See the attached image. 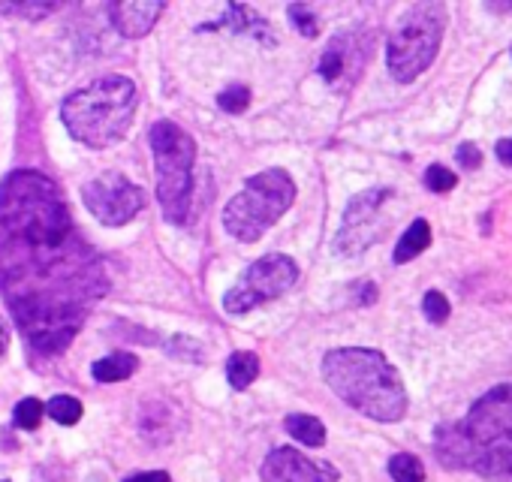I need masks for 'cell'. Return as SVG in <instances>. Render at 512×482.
Instances as JSON below:
<instances>
[{"label":"cell","mask_w":512,"mask_h":482,"mask_svg":"<svg viewBox=\"0 0 512 482\" xmlns=\"http://www.w3.org/2000/svg\"><path fill=\"white\" fill-rule=\"evenodd\" d=\"M109 278L76 229L61 187L19 169L0 184V296L28 344L46 356L70 347Z\"/></svg>","instance_id":"obj_1"},{"label":"cell","mask_w":512,"mask_h":482,"mask_svg":"<svg viewBox=\"0 0 512 482\" xmlns=\"http://www.w3.org/2000/svg\"><path fill=\"white\" fill-rule=\"evenodd\" d=\"M437 458L452 470L491 479L512 476V386L485 392L461 422L440 425L434 434Z\"/></svg>","instance_id":"obj_2"},{"label":"cell","mask_w":512,"mask_h":482,"mask_svg":"<svg viewBox=\"0 0 512 482\" xmlns=\"http://www.w3.org/2000/svg\"><path fill=\"white\" fill-rule=\"evenodd\" d=\"M323 377L341 401L377 422H398L407 413L404 380L380 350H329L323 356Z\"/></svg>","instance_id":"obj_3"},{"label":"cell","mask_w":512,"mask_h":482,"mask_svg":"<svg viewBox=\"0 0 512 482\" xmlns=\"http://www.w3.org/2000/svg\"><path fill=\"white\" fill-rule=\"evenodd\" d=\"M136 106L139 94L127 76H103L73 91L61 106V118L76 142L88 148H109L130 130Z\"/></svg>","instance_id":"obj_4"},{"label":"cell","mask_w":512,"mask_h":482,"mask_svg":"<svg viewBox=\"0 0 512 482\" xmlns=\"http://www.w3.org/2000/svg\"><path fill=\"white\" fill-rule=\"evenodd\" d=\"M296 202V181L284 169H266L253 175L223 208V226L232 238L260 241L269 226H275Z\"/></svg>","instance_id":"obj_5"},{"label":"cell","mask_w":512,"mask_h":482,"mask_svg":"<svg viewBox=\"0 0 512 482\" xmlns=\"http://www.w3.org/2000/svg\"><path fill=\"white\" fill-rule=\"evenodd\" d=\"M157 169V199L163 217L175 226L187 223L190 196H193V163L196 142L187 130L172 121H157L148 133Z\"/></svg>","instance_id":"obj_6"},{"label":"cell","mask_w":512,"mask_h":482,"mask_svg":"<svg viewBox=\"0 0 512 482\" xmlns=\"http://www.w3.org/2000/svg\"><path fill=\"white\" fill-rule=\"evenodd\" d=\"M443 28L446 7L440 4H416L401 16L386 46V67L395 82H413L434 64Z\"/></svg>","instance_id":"obj_7"},{"label":"cell","mask_w":512,"mask_h":482,"mask_svg":"<svg viewBox=\"0 0 512 482\" xmlns=\"http://www.w3.org/2000/svg\"><path fill=\"white\" fill-rule=\"evenodd\" d=\"M296 281H299L296 260H290L287 254H269L263 260H256L241 275V281L223 296V308L226 314H250L253 308L281 299Z\"/></svg>","instance_id":"obj_8"},{"label":"cell","mask_w":512,"mask_h":482,"mask_svg":"<svg viewBox=\"0 0 512 482\" xmlns=\"http://www.w3.org/2000/svg\"><path fill=\"white\" fill-rule=\"evenodd\" d=\"M88 211L106 226H124L145 208V190L121 172H103L82 187Z\"/></svg>","instance_id":"obj_9"},{"label":"cell","mask_w":512,"mask_h":482,"mask_svg":"<svg viewBox=\"0 0 512 482\" xmlns=\"http://www.w3.org/2000/svg\"><path fill=\"white\" fill-rule=\"evenodd\" d=\"M389 196H392V190L371 187L350 199V205L344 211V223L335 238L338 254H362L365 248H371V241L383 232V223H377V217Z\"/></svg>","instance_id":"obj_10"},{"label":"cell","mask_w":512,"mask_h":482,"mask_svg":"<svg viewBox=\"0 0 512 482\" xmlns=\"http://www.w3.org/2000/svg\"><path fill=\"white\" fill-rule=\"evenodd\" d=\"M263 482H341L329 461H314L293 446H278L263 461Z\"/></svg>","instance_id":"obj_11"},{"label":"cell","mask_w":512,"mask_h":482,"mask_svg":"<svg viewBox=\"0 0 512 482\" xmlns=\"http://www.w3.org/2000/svg\"><path fill=\"white\" fill-rule=\"evenodd\" d=\"M365 58H368V55L359 52V49L353 46V37H335V40L326 46L323 58H320V76H323L329 85L341 88V82H344L347 76L356 79V73H359V67H362Z\"/></svg>","instance_id":"obj_12"},{"label":"cell","mask_w":512,"mask_h":482,"mask_svg":"<svg viewBox=\"0 0 512 482\" xmlns=\"http://www.w3.org/2000/svg\"><path fill=\"white\" fill-rule=\"evenodd\" d=\"M163 4L160 0H139V4H112L109 7V16H112V25L124 34V37H145L157 19L163 16Z\"/></svg>","instance_id":"obj_13"},{"label":"cell","mask_w":512,"mask_h":482,"mask_svg":"<svg viewBox=\"0 0 512 482\" xmlns=\"http://www.w3.org/2000/svg\"><path fill=\"white\" fill-rule=\"evenodd\" d=\"M217 28H229V31H235V34H250V37H256L260 43H269V46L278 43L275 34H272V25H269L266 19L256 16L250 7H241V4H229V10H226L217 22L202 25L199 31H217Z\"/></svg>","instance_id":"obj_14"},{"label":"cell","mask_w":512,"mask_h":482,"mask_svg":"<svg viewBox=\"0 0 512 482\" xmlns=\"http://www.w3.org/2000/svg\"><path fill=\"white\" fill-rule=\"evenodd\" d=\"M431 245V226H428V220H413L410 226H407V232L401 235V241L395 245V263L401 266V263H410V260H416L425 248Z\"/></svg>","instance_id":"obj_15"},{"label":"cell","mask_w":512,"mask_h":482,"mask_svg":"<svg viewBox=\"0 0 512 482\" xmlns=\"http://www.w3.org/2000/svg\"><path fill=\"white\" fill-rule=\"evenodd\" d=\"M256 377H260V356L250 350H238L226 359V380L232 389H247Z\"/></svg>","instance_id":"obj_16"},{"label":"cell","mask_w":512,"mask_h":482,"mask_svg":"<svg viewBox=\"0 0 512 482\" xmlns=\"http://www.w3.org/2000/svg\"><path fill=\"white\" fill-rule=\"evenodd\" d=\"M136 368H139V359L133 353H112V356H103L100 362H94V380L121 383V380L133 377Z\"/></svg>","instance_id":"obj_17"},{"label":"cell","mask_w":512,"mask_h":482,"mask_svg":"<svg viewBox=\"0 0 512 482\" xmlns=\"http://www.w3.org/2000/svg\"><path fill=\"white\" fill-rule=\"evenodd\" d=\"M284 428L305 446H323L326 443V425L317 419V416H308V413H293L287 416Z\"/></svg>","instance_id":"obj_18"},{"label":"cell","mask_w":512,"mask_h":482,"mask_svg":"<svg viewBox=\"0 0 512 482\" xmlns=\"http://www.w3.org/2000/svg\"><path fill=\"white\" fill-rule=\"evenodd\" d=\"M389 476L395 482H425V467L416 455L410 452H398L389 458Z\"/></svg>","instance_id":"obj_19"},{"label":"cell","mask_w":512,"mask_h":482,"mask_svg":"<svg viewBox=\"0 0 512 482\" xmlns=\"http://www.w3.org/2000/svg\"><path fill=\"white\" fill-rule=\"evenodd\" d=\"M46 413L61 422V425H76L82 419V404L73 398V395H55L49 404H46Z\"/></svg>","instance_id":"obj_20"},{"label":"cell","mask_w":512,"mask_h":482,"mask_svg":"<svg viewBox=\"0 0 512 482\" xmlns=\"http://www.w3.org/2000/svg\"><path fill=\"white\" fill-rule=\"evenodd\" d=\"M217 106H220L223 112H229V115L244 112V109L250 106V88H244V85H229L226 91H220Z\"/></svg>","instance_id":"obj_21"},{"label":"cell","mask_w":512,"mask_h":482,"mask_svg":"<svg viewBox=\"0 0 512 482\" xmlns=\"http://www.w3.org/2000/svg\"><path fill=\"white\" fill-rule=\"evenodd\" d=\"M43 413H46V407H43L37 398H25V401H19V404H16V413H13V419H16V425H19V428H25V431H34V428L40 425Z\"/></svg>","instance_id":"obj_22"},{"label":"cell","mask_w":512,"mask_h":482,"mask_svg":"<svg viewBox=\"0 0 512 482\" xmlns=\"http://www.w3.org/2000/svg\"><path fill=\"white\" fill-rule=\"evenodd\" d=\"M287 16H290L293 28H299L302 37H317V13L308 4H293L287 10Z\"/></svg>","instance_id":"obj_23"},{"label":"cell","mask_w":512,"mask_h":482,"mask_svg":"<svg viewBox=\"0 0 512 482\" xmlns=\"http://www.w3.org/2000/svg\"><path fill=\"white\" fill-rule=\"evenodd\" d=\"M455 184H458V175H455V172H449L446 166H428V172H425V187H428L431 193H449Z\"/></svg>","instance_id":"obj_24"},{"label":"cell","mask_w":512,"mask_h":482,"mask_svg":"<svg viewBox=\"0 0 512 482\" xmlns=\"http://www.w3.org/2000/svg\"><path fill=\"white\" fill-rule=\"evenodd\" d=\"M422 311H425V317H428L431 323H437V326L449 320V302H446V296L437 293V290H428V293H425Z\"/></svg>","instance_id":"obj_25"},{"label":"cell","mask_w":512,"mask_h":482,"mask_svg":"<svg viewBox=\"0 0 512 482\" xmlns=\"http://www.w3.org/2000/svg\"><path fill=\"white\" fill-rule=\"evenodd\" d=\"M458 163H461V169H476V166L482 163L479 148H476V145H470V142H464V145L458 148Z\"/></svg>","instance_id":"obj_26"},{"label":"cell","mask_w":512,"mask_h":482,"mask_svg":"<svg viewBox=\"0 0 512 482\" xmlns=\"http://www.w3.org/2000/svg\"><path fill=\"white\" fill-rule=\"evenodd\" d=\"M7 13H16V16H31V19H40V16H46V13H52L55 10V4H49V7H37V4H16V7H4Z\"/></svg>","instance_id":"obj_27"},{"label":"cell","mask_w":512,"mask_h":482,"mask_svg":"<svg viewBox=\"0 0 512 482\" xmlns=\"http://www.w3.org/2000/svg\"><path fill=\"white\" fill-rule=\"evenodd\" d=\"M124 482H172V476L166 470H148V473H136V476H127Z\"/></svg>","instance_id":"obj_28"},{"label":"cell","mask_w":512,"mask_h":482,"mask_svg":"<svg viewBox=\"0 0 512 482\" xmlns=\"http://www.w3.org/2000/svg\"><path fill=\"white\" fill-rule=\"evenodd\" d=\"M497 160L503 166H512V139H500L497 142Z\"/></svg>","instance_id":"obj_29"},{"label":"cell","mask_w":512,"mask_h":482,"mask_svg":"<svg viewBox=\"0 0 512 482\" xmlns=\"http://www.w3.org/2000/svg\"><path fill=\"white\" fill-rule=\"evenodd\" d=\"M7 344H10V332H7L4 320H0V359H4V353H7Z\"/></svg>","instance_id":"obj_30"}]
</instances>
